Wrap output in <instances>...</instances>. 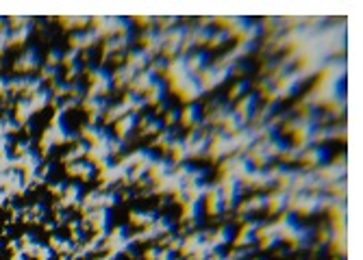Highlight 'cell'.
<instances>
[{"label": "cell", "instance_id": "obj_22", "mask_svg": "<svg viewBox=\"0 0 363 260\" xmlns=\"http://www.w3.org/2000/svg\"><path fill=\"white\" fill-rule=\"evenodd\" d=\"M161 256V247H148L146 252H144V258L146 260H159Z\"/></svg>", "mask_w": 363, "mask_h": 260}, {"label": "cell", "instance_id": "obj_4", "mask_svg": "<svg viewBox=\"0 0 363 260\" xmlns=\"http://www.w3.org/2000/svg\"><path fill=\"white\" fill-rule=\"evenodd\" d=\"M287 206H289V193L287 191L276 189L268 195V206L266 208L272 212V215H285Z\"/></svg>", "mask_w": 363, "mask_h": 260}, {"label": "cell", "instance_id": "obj_17", "mask_svg": "<svg viewBox=\"0 0 363 260\" xmlns=\"http://www.w3.org/2000/svg\"><path fill=\"white\" fill-rule=\"evenodd\" d=\"M94 169L96 167L92 165V163H74V165H70V174H76V176H80L83 180H89L94 176Z\"/></svg>", "mask_w": 363, "mask_h": 260}, {"label": "cell", "instance_id": "obj_7", "mask_svg": "<svg viewBox=\"0 0 363 260\" xmlns=\"http://www.w3.org/2000/svg\"><path fill=\"white\" fill-rule=\"evenodd\" d=\"M178 124H183L185 128H198V126H203V117H200V106L196 104H187L183 109V113H180V119H178Z\"/></svg>", "mask_w": 363, "mask_h": 260}, {"label": "cell", "instance_id": "obj_24", "mask_svg": "<svg viewBox=\"0 0 363 260\" xmlns=\"http://www.w3.org/2000/svg\"><path fill=\"white\" fill-rule=\"evenodd\" d=\"M337 260H339V258H337Z\"/></svg>", "mask_w": 363, "mask_h": 260}, {"label": "cell", "instance_id": "obj_23", "mask_svg": "<svg viewBox=\"0 0 363 260\" xmlns=\"http://www.w3.org/2000/svg\"><path fill=\"white\" fill-rule=\"evenodd\" d=\"M209 260H229V258H226V254H220V252H215L211 258H209Z\"/></svg>", "mask_w": 363, "mask_h": 260}, {"label": "cell", "instance_id": "obj_8", "mask_svg": "<svg viewBox=\"0 0 363 260\" xmlns=\"http://www.w3.org/2000/svg\"><path fill=\"white\" fill-rule=\"evenodd\" d=\"M166 87H168V82L166 80H155L150 85V89L144 94V100H146V104H152V106H157L161 104L163 100H166Z\"/></svg>", "mask_w": 363, "mask_h": 260}, {"label": "cell", "instance_id": "obj_19", "mask_svg": "<svg viewBox=\"0 0 363 260\" xmlns=\"http://www.w3.org/2000/svg\"><path fill=\"white\" fill-rule=\"evenodd\" d=\"M248 87H250V82H248V80H237V82H235V85L231 87V91H229V100L244 98V94L248 91Z\"/></svg>", "mask_w": 363, "mask_h": 260}, {"label": "cell", "instance_id": "obj_11", "mask_svg": "<svg viewBox=\"0 0 363 260\" xmlns=\"http://www.w3.org/2000/svg\"><path fill=\"white\" fill-rule=\"evenodd\" d=\"M135 72L133 68H129L126 63H122L120 68H117L113 74H111V82H113V87H124V85H131V80L135 78Z\"/></svg>", "mask_w": 363, "mask_h": 260}, {"label": "cell", "instance_id": "obj_6", "mask_svg": "<svg viewBox=\"0 0 363 260\" xmlns=\"http://www.w3.org/2000/svg\"><path fill=\"white\" fill-rule=\"evenodd\" d=\"M137 124H139V113H126L124 117H120L115 122V137L124 141V139L137 128Z\"/></svg>", "mask_w": 363, "mask_h": 260}, {"label": "cell", "instance_id": "obj_10", "mask_svg": "<svg viewBox=\"0 0 363 260\" xmlns=\"http://www.w3.org/2000/svg\"><path fill=\"white\" fill-rule=\"evenodd\" d=\"M131 44V35H115V37H109V39L105 41V57H111L113 52H122L129 48Z\"/></svg>", "mask_w": 363, "mask_h": 260}, {"label": "cell", "instance_id": "obj_20", "mask_svg": "<svg viewBox=\"0 0 363 260\" xmlns=\"http://www.w3.org/2000/svg\"><path fill=\"white\" fill-rule=\"evenodd\" d=\"M117 202H120V198H117L115 191H105L100 195V208H111V206H115Z\"/></svg>", "mask_w": 363, "mask_h": 260}, {"label": "cell", "instance_id": "obj_1", "mask_svg": "<svg viewBox=\"0 0 363 260\" xmlns=\"http://www.w3.org/2000/svg\"><path fill=\"white\" fill-rule=\"evenodd\" d=\"M329 159V150L326 147H320V145H311L307 147V150H302V156H300V163L305 165V169L309 167L311 171H315L317 167H322L324 161Z\"/></svg>", "mask_w": 363, "mask_h": 260}, {"label": "cell", "instance_id": "obj_14", "mask_svg": "<svg viewBox=\"0 0 363 260\" xmlns=\"http://www.w3.org/2000/svg\"><path fill=\"white\" fill-rule=\"evenodd\" d=\"M207 68V52H192V54H187V70L194 74H200L203 70Z\"/></svg>", "mask_w": 363, "mask_h": 260}, {"label": "cell", "instance_id": "obj_5", "mask_svg": "<svg viewBox=\"0 0 363 260\" xmlns=\"http://www.w3.org/2000/svg\"><path fill=\"white\" fill-rule=\"evenodd\" d=\"M152 63V57L142 50V48H135V50H129L126 52V65L129 68H133L135 72H142V70H148V65Z\"/></svg>", "mask_w": 363, "mask_h": 260}, {"label": "cell", "instance_id": "obj_3", "mask_svg": "<svg viewBox=\"0 0 363 260\" xmlns=\"http://www.w3.org/2000/svg\"><path fill=\"white\" fill-rule=\"evenodd\" d=\"M157 80V74L152 72L150 68L148 70H142V72H137L135 74V78L131 80V91H135V94H139V96H144L146 91L150 89V85Z\"/></svg>", "mask_w": 363, "mask_h": 260}, {"label": "cell", "instance_id": "obj_9", "mask_svg": "<svg viewBox=\"0 0 363 260\" xmlns=\"http://www.w3.org/2000/svg\"><path fill=\"white\" fill-rule=\"evenodd\" d=\"M233 241V228L231 226H222V228H217V230H211V236H209V243H211V247L215 249H220L224 247L226 243H231Z\"/></svg>", "mask_w": 363, "mask_h": 260}, {"label": "cell", "instance_id": "obj_12", "mask_svg": "<svg viewBox=\"0 0 363 260\" xmlns=\"http://www.w3.org/2000/svg\"><path fill=\"white\" fill-rule=\"evenodd\" d=\"M96 41H100V33L94 29L72 37V46H74V48H92V46H96Z\"/></svg>", "mask_w": 363, "mask_h": 260}, {"label": "cell", "instance_id": "obj_2", "mask_svg": "<svg viewBox=\"0 0 363 260\" xmlns=\"http://www.w3.org/2000/svg\"><path fill=\"white\" fill-rule=\"evenodd\" d=\"M257 109H259V96L257 94H246L244 98H239L237 106H235L233 111L237 115H241L246 122H252V117H255Z\"/></svg>", "mask_w": 363, "mask_h": 260}, {"label": "cell", "instance_id": "obj_15", "mask_svg": "<svg viewBox=\"0 0 363 260\" xmlns=\"http://www.w3.org/2000/svg\"><path fill=\"white\" fill-rule=\"evenodd\" d=\"M126 113H131L129 109H126L124 102H117V104H111L107 111H105V124H115L120 117H124Z\"/></svg>", "mask_w": 363, "mask_h": 260}, {"label": "cell", "instance_id": "obj_13", "mask_svg": "<svg viewBox=\"0 0 363 260\" xmlns=\"http://www.w3.org/2000/svg\"><path fill=\"white\" fill-rule=\"evenodd\" d=\"M129 219H131L133 226L148 228L150 224H155V221H157V212H152V210H133L129 215Z\"/></svg>", "mask_w": 363, "mask_h": 260}, {"label": "cell", "instance_id": "obj_18", "mask_svg": "<svg viewBox=\"0 0 363 260\" xmlns=\"http://www.w3.org/2000/svg\"><path fill=\"white\" fill-rule=\"evenodd\" d=\"M231 39V35L226 33L224 29H213V33H211V39H209V48H217V46H224L226 41Z\"/></svg>", "mask_w": 363, "mask_h": 260}, {"label": "cell", "instance_id": "obj_16", "mask_svg": "<svg viewBox=\"0 0 363 260\" xmlns=\"http://www.w3.org/2000/svg\"><path fill=\"white\" fill-rule=\"evenodd\" d=\"M174 139H176V130H174V128L161 130V133L157 135V139L152 141V147H161V150L168 154V147L172 145V141H174Z\"/></svg>", "mask_w": 363, "mask_h": 260}, {"label": "cell", "instance_id": "obj_21", "mask_svg": "<svg viewBox=\"0 0 363 260\" xmlns=\"http://www.w3.org/2000/svg\"><path fill=\"white\" fill-rule=\"evenodd\" d=\"M178 119H180V111L170 109L168 113H166V117H163V124H166V126H174V124H178Z\"/></svg>", "mask_w": 363, "mask_h": 260}]
</instances>
